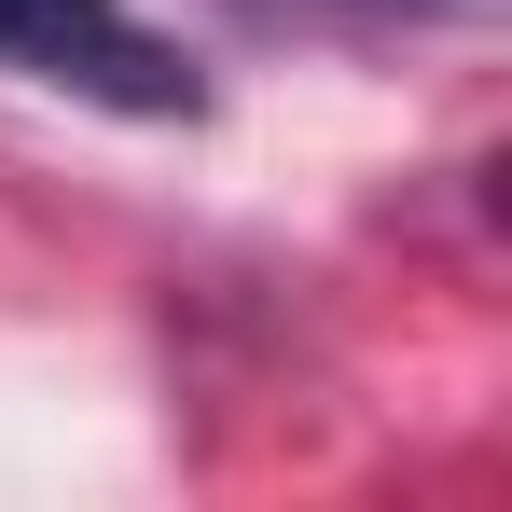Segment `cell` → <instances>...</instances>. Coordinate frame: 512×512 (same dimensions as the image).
I'll use <instances>...</instances> for the list:
<instances>
[{"instance_id": "cell-2", "label": "cell", "mask_w": 512, "mask_h": 512, "mask_svg": "<svg viewBox=\"0 0 512 512\" xmlns=\"http://www.w3.org/2000/svg\"><path fill=\"white\" fill-rule=\"evenodd\" d=\"M360 14H499V0H360Z\"/></svg>"}, {"instance_id": "cell-1", "label": "cell", "mask_w": 512, "mask_h": 512, "mask_svg": "<svg viewBox=\"0 0 512 512\" xmlns=\"http://www.w3.org/2000/svg\"><path fill=\"white\" fill-rule=\"evenodd\" d=\"M0 70L56 84V97H97V111H139V125H180L208 97L194 56L167 28H139L125 0H0Z\"/></svg>"}]
</instances>
